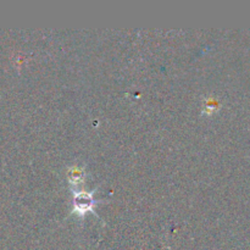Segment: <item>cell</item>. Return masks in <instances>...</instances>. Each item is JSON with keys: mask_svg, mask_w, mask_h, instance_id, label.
Listing matches in <instances>:
<instances>
[{"mask_svg": "<svg viewBox=\"0 0 250 250\" xmlns=\"http://www.w3.org/2000/svg\"><path fill=\"white\" fill-rule=\"evenodd\" d=\"M94 205V198H93V192H75V197H73V207H75V211L78 215L83 216L87 211L93 209Z\"/></svg>", "mask_w": 250, "mask_h": 250, "instance_id": "obj_1", "label": "cell"}, {"mask_svg": "<svg viewBox=\"0 0 250 250\" xmlns=\"http://www.w3.org/2000/svg\"><path fill=\"white\" fill-rule=\"evenodd\" d=\"M68 178H70L71 182L76 183V185H77V183H80L81 181L83 180V173H82V171H81L80 168H77V167L71 168L70 173H68Z\"/></svg>", "mask_w": 250, "mask_h": 250, "instance_id": "obj_2", "label": "cell"}]
</instances>
